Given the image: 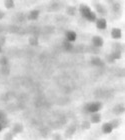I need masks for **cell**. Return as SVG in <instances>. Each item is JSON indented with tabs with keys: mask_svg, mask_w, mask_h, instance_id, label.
I'll use <instances>...</instances> for the list:
<instances>
[{
	"mask_svg": "<svg viewBox=\"0 0 125 140\" xmlns=\"http://www.w3.org/2000/svg\"><path fill=\"white\" fill-rule=\"evenodd\" d=\"M101 107H102V104L100 102H94V103L86 105V110L90 113H95V112H98Z\"/></svg>",
	"mask_w": 125,
	"mask_h": 140,
	"instance_id": "obj_1",
	"label": "cell"
},
{
	"mask_svg": "<svg viewBox=\"0 0 125 140\" xmlns=\"http://www.w3.org/2000/svg\"><path fill=\"white\" fill-rule=\"evenodd\" d=\"M96 26H97L98 29L103 30L106 28L107 22H106V20H105L104 18H99V19H97V21H96Z\"/></svg>",
	"mask_w": 125,
	"mask_h": 140,
	"instance_id": "obj_2",
	"label": "cell"
},
{
	"mask_svg": "<svg viewBox=\"0 0 125 140\" xmlns=\"http://www.w3.org/2000/svg\"><path fill=\"white\" fill-rule=\"evenodd\" d=\"M79 10H80V13L82 14L83 17H86V16L91 12V9H90L87 5H80Z\"/></svg>",
	"mask_w": 125,
	"mask_h": 140,
	"instance_id": "obj_3",
	"label": "cell"
},
{
	"mask_svg": "<svg viewBox=\"0 0 125 140\" xmlns=\"http://www.w3.org/2000/svg\"><path fill=\"white\" fill-rule=\"evenodd\" d=\"M92 43L95 47H101L103 45V39L99 36H94L92 39Z\"/></svg>",
	"mask_w": 125,
	"mask_h": 140,
	"instance_id": "obj_4",
	"label": "cell"
},
{
	"mask_svg": "<svg viewBox=\"0 0 125 140\" xmlns=\"http://www.w3.org/2000/svg\"><path fill=\"white\" fill-rule=\"evenodd\" d=\"M76 37H77V35L75 33L74 31H68V32H66V40L67 41H69V42H73L76 40Z\"/></svg>",
	"mask_w": 125,
	"mask_h": 140,
	"instance_id": "obj_5",
	"label": "cell"
},
{
	"mask_svg": "<svg viewBox=\"0 0 125 140\" xmlns=\"http://www.w3.org/2000/svg\"><path fill=\"white\" fill-rule=\"evenodd\" d=\"M111 36L114 39H119V38H121V36H122L121 30L119 28H114V29L112 30V32H111Z\"/></svg>",
	"mask_w": 125,
	"mask_h": 140,
	"instance_id": "obj_6",
	"label": "cell"
},
{
	"mask_svg": "<svg viewBox=\"0 0 125 140\" xmlns=\"http://www.w3.org/2000/svg\"><path fill=\"white\" fill-rule=\"evenodd\" d=\"M112 130H113V127H112L111 123H104L103 126H102V131H103L104 133H106V134L111 133Z\"/></svg>",
	"mask_w": 125,
	"mask_h": 140,
	"instance_id": "obj_7",
	"label": "cell"
},
{
	"mask_svg": "<svg viewBox=\"0 0 125 140\" xmlns=\"http://www.w3.org/2000/svg\"><path fill=\"white\" fill-rule=\"evenodd\" d=\"M124 106L123 104H118L117 106H115L114 109H113V112H114L115 114H122L123 112H124Z\"/></svg>",
	"mask_w": 125,
	"mask_h": 140,
	"instance_id": "obj_8",
	"label": "cell"
},
{
	"mask_svg": "<svg viewBox=\"0 0 125 140\" xmlns=\"http://www.w3.org/2000/svg\"><path fill=\"white\" fill-rule=\"evenodd\" d=\"M38 16H39V11L38 10H32V11H30L28 18L30 20H35L38 18Z\"/></svg>",
	"mask_w": 125,
	"mask_h": 140,
	"instance_id": "obj_9",
	"label": "cell"
},
{
	"mask_svg": "<svg viewBox=\"0 0 125 140\" xmlns=\"http://www.w3.org/2000/svg\"><path fill=\"white\" fill-rule=\"evenodd\" d=\"M100 120H101V116L97 112L93 113V115L91 116V122L92 123H98V122H100Z\"/></svg>",
	"mask_w": 125,
	"mask_h": 140,
	"instance_id": "obj_10",
	"label": "cell"
},
{
	"mask_svg": "<svg viewBox=\"0 0 125 140\" xmlns=\"http://www.w3.org/2000/svg\"><path fill=\"white\" fill-rule=\"evenodd\" d=\"M91 62H92V64L96 65V66H102L103 65V62H102V60L100 59L99 57H93L91 59Z\"/></svg>",
	"mask_w": 125,
	"mask_h": 140,
	"instance_id": "obj_11",
	"label": "cell"
},
{
	"mask_svg": "<svg viewBox=\"0 0 125 140\" xmlns=\"http://www.w3.org/2000/svg\"><path fill=\"white\" fill-rule=\"evenodd\" d=\"M111 55V57L113 58V59H120L121 58V51L120 50H115L114 52L112 53V54H110Z\"/></svg>",
	"mask_w": 125,
	"mask_h": 140,
	"instance_id": "obj_12",
	"label": "cell"
},
{
	"mask_svg": "<svg viewBox=\"0 0 125 140\" xmlns=\"http://www.w3.org/2000/svg\"><path fill=\"white\" fill-rule=\"evenodd\" d=\"M63 47H64L65 50H67V51H69L73 48V45L71 44V42L69 41H67V40H65L64 42H63Z\"/></svg>",
	"mask_w": 125,
	"mask_h": 140,
	"instance_id": "obj_13",
	"label": "cell"
},
{
	"mask_svg": "<svg viewBox=\"0 0 125 140\" xmlns=\"http://www.w3.org/2000/svg\"><path fill=\"white\" fill-rule=\"evenodd\" d=\"M85 18L88 20V21H91V22H92V21H95V20H96V14H95L94 12H92V11H91V12H90L89 14L87 15Z\"/></svg>",
	"mask_w": 125,
	"mask_h": 140,
	"instance_id": "obj_14",
	"label": "cell"
},
{
	"mask_svg": "<svg viewBox=\"0 0 125 140\" xmlns=\"http://www.w3.org/2000/svg\"><path fill=\"white\" fill-rule=\"evenodd\" d=\"M4 5L6 6V8H13L14 7V2L13 1H11V0H6L4 2Z\"/></svg>",
	"mask_w": 125,
	"mask_h": 140,
	"instance_id": "obj_15",
	"label": "cell"
},
{
	"mask_svg": "<svg viewBox=\"0 0 125 140\" xmlns=\"http://www.w3.org/2000/svg\"><path fill=\"white\" fill-rule=\"evenodd\" d=\"M96 9H97V11L99 12V13H102V14H104V13H106V10L104 9V7L102 6V5L100 4H96Z\"/></svg>",
	"mask_w": 125,
	"mask_h": 140,
	"instance_id": "obj_16",
	"label": "cell"
},
{
	"mask_svg": "<svg viewBox=\"0 0 125 140\" xmlns=\"http://www.w3.org/2000/svg\"><path fill=\"white\" fill-rule=\"evenodd\" d=\"M29 43L32 46H36V45H38V39L36 37H31L29 39Z\"/></svg>",
	"mask_w": 125,
	"mask_h": 140,
	"instance_id": "obj_17",
	"label": "cell"
},
{
	"mask_svg": "<svg viewBox=\"0 0 125 140\" xmlns=\"http://www.w3.org/2000/svg\"><path fill=\"white\" fill-rule=\"evenodd\" d=\"M22 125L20 124H15V126L13 127V131H14L15 133H18V132H21L22 131Z\"/></svg>",
	"mask_w": 125,
	"mask_h": 140,
	"instance_id": "obj_18",
	"label": "cell"
},
{
	"mask_svg": "<svg viewBox=\"0 0 125 140\" xmlns=\"http://www.w3.org/2000/svg\"><path fill=\"white\" fill-rule=\"evenodd\" d=\"M0 64L5 66V65L8 64V59H7V57H5V56H2L1 58H0Z\"/></svg>",
	"mask_w": 125,
	"mask_h": 140,
	"instance_id": "obj_19",
	"label": "cell"
},
{
	"mask_svg": "<svg viewBox=\"0 0 125 140\" xmlns=\"http://www.w3.org/2000/svg\"><path fill=\"white\" fill-rule=\"evenodd\" d=\"M110 123H111V125H112V127H113V128H117V127L120 125V120H117V119L113 120V121H112V122H110Z\"/></svg>",
	"mask_w": 125,
	"mask_h": 140,
	"instance_id": "obj_20",
	"label": "cell"
},
{
	"mask_svg": "<svg viewBox=\"0 0 125 140\" xmlns=\"http://www.w3.org/2000/svg\"><path fill=\"white\" fill-rule=\"evenodd\" d=\"M75 12H76V9H75V7H69V8H67V13L70 15H74Z\"/></svg>",
	"mask_w": 125,
	"mask_h": 140,
	"instance_id": "obj_21",
	"label": "cell"
},
{
	"mask_svg": "<svg viewBox=\"0 0 125 140\" xmlns=\"http://www.w3.org/2000/svg\"><path fill=\"white\" fill-rule=\"evenodd\" d=\"M82 128H84V129H88L90 128V123L88 121H84L83 123H82Z\"/></svg>",
	"mask_w": 125,
	"mask_h": 140,
	"instance_id": "obj_22",
	"label": "cell"
},
{
	"mask_svg": "<svg viewBox=\"0 0 125 140\" xmlns=\"http://www.w3.org/2000/svg\"><path fill=\"white\" fill-rule=\"evenodd\" d=\"M2 72H3L4 74H8V73H9V67H8L7 65H5V66H3V69H2Z\"/></svg>",
	"mask_w": 125,
	"mask_h": 140,
	"instance_id": "obj_23",
	"label": "cell"
},
{
	"mask_svg": "<svg viewBox=\"0 0 125 140\" xmlns=\"http://www.w3.org/2000/svg\"><path fill=\"white\" fill-rule=\"evenodd\" d=\"M74 131H75V127H74V126H72V127H71L70 129L67 130V132H66V133H67L68 135H72V134H73V132H74Z\"/></svg>",
	"mask_w": 125,
	"mask_h": 140,
	"instance_id": "obj_24",
	"label": "cell"
},
{
	"mask_svg": "<svg viewBox=\"0 0 125 140\" xmlns=\"http://www.w3.org/2000/svg\"><path fill=\"white\" fill-rule=\"evenodd\" d=\"M5 139H12L11 133H7V135H5Z\"/></svg>",
	"mask_w": 125,
	"mask_h": 140,
	"instance_id": "obj_25",
	"label": "cell"
},
{
	"mask_svg": "<svg viewBox=\"0 0 125 140\" xmlns=\"http://www.w3.org/2000/svg\"><path fill=\"white\" fill-rule=\"evenodd\" d=\"M107 60H108L109 62H111V63H112V62L114 61V59H113V58L111 57V55H109V56H107Z\"/></svg>",
	"mask_w": 125,
	"mask_h": 140,
	"instance_id": "obj_26",
	"label": "cell"
},
{
	"mask_svg": "<svg viewBox=\"0 0 125 140\" xmlns=\"http://www.w3.org/2000/svg\"><path fill=\"white\" fill-rule=\"evenodd\" d=\"M3 16H4V13H3L2 11H0V19H1V18H3Z\"/></svg>",
	"mask_w": 125,
	"mask_h": 140,
	"instance_id": "obj_27",
	"label": "cell"
},
{
	"mask_svg": "<svg viewBox=\"0 0 125 140\" xmlns=\"http://www.w3.org/2000/svg\"><path fill=\"white\" fill-rule=\"evenodd\" d=\"M2 128H3V125H2V124H1V123H0V131L2 130Z\"/></svg>",
	"mask_w": 125,
	"mask_h": 140,
	"instance_id": "obj_28",
	"label": "cell"
},
{
	"mask_svg": "<svg viewBox=\"0 0 125 140\" xmlns=\"http://www.w3.org/2000/svg\"><path fill=\"white\" fill-rule=\"evenodd\" d=\"M1 50H2V49H1V46H0V52H1Z\"/></svg>",
	"mask_w": 125,
	"mask_h": 140,
	"instance_id": "obj_29",
	"label": "cell"
}]
</instances>
